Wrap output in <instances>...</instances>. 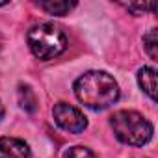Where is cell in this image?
Wrapping results in <instances>:
<instances>
[{
    "mask_svg": "<svg viewBox=\"0 0 158 158\" xmlns=\"http://www.w3.org/2000/svg\"><path fill=\"white\" fill-rule=\"evenodd\" d=\"M76 4L74 2H58V0H48V2H39V8L45 10L48 15H67Z\"/></svg>",
    "mask_w": 158,
    "mask_h": 158,
    "instance_id": "ba28073f",
    "label": "cell"
},
{
    "mask_svg": "<svg viewBox=\"0 0 158 158\" xmlns=\"http://www.w3.org/2000/svg\"><path fill=\"white\" fill-rule=\"evenodd\" d=\"M52 115H54L56 125L60 128H63L65 132H71V134H80L88 127L86 115L78 108H74L67 102H58L52 110Z\"/></svg>",
    "mask_w": 158,
    "mask_h": 158,
    "instance_id": "277c9868",
    "label": "cell"
},
{
    "mask_svg": "<svg viewBox=\"0 0 158 158\" xmlns=\"http://www.w3.org/2000/svg\"><path fill=\"white\" fill-rule=\"evenodd\" d=\"M74 95L91 110H104L119 99V86L104 71H89L74 82Z\"/></svg>",
    "mask_w": 158,
    "mask_h": 158,
    "instance_id": "6da1fadb",
    "label": "cell"
},
{
    "mask_svg": "<svg viewBox=\"0 0 158 158\" xmlns=\"http://www.w3.org/2000/svg\"><path fill=\"white\" fill-rule=\"evenodd\" d=\"M125 8H127L128 11L136 13V15H141V13H145V11H152L156 6H154V4H127Z\"/></svg>",
    "mask_w": 158,
    "mask_h": 158,
    "instance_id": "8fae6325",
    "label": "cell"
},
{
    "mask_svg": "<svg viewBox=\"0 0 158 158\" xmlns=\"http://www.w3.org/2000/svg\"><path fill=\"white\" fill-rule=\"evenodd\" d=\"M4 119V106H2V102H0V121Z\"/></svg>",
    "mask_w": 158,
    "mask_h": 158,
    "instance_id": "7c38bea8",
    "label": "cell"
},
{
    "mask_svg": "<svg viewBox=\"0 0 158 158\" xmlns=\"http://www.w3.org/2000/svg\"><path fill=\"white\" fill-rule=\"evenodd\" d=\"M63 158H95V154L89 149L82 147V145H76V147L67 149L65 154H63Z\"/></svg>",
    "mask_w": 158,
    "mask_h": 158,
    "instance_id": "30bf717a",
    "label": "cell"
},
{
    "mask_svg": "<svg viewBox=\"0 0 158 158\" xmlns=\"http://www.w3.org/2000/svg\"><path fill=\"white\" fill-rule=\"evenodd\" d=\"M17 93H19V104H21L23 110H26L30 114L37 110V99H35V93H34V89L30 86L21 84Z\"/></svg>",
    "mask_w": 158,
    "mask_h": 158,
    "instance_id": "52a82bcc",
    "label": "cell"
},
{
    "mask_svg": "<svg viewBox=\"0 0 158 158\" xmlns=\"http://www.w3.org/2000/svg\"><path fill=\"white\" fill-rule=\"evenodd\" d=\"M138 84L151 101H156V71L152 67H141L138 71Z\"/></svg>",
    "mask_w": 158,
    "mask_h": 158,
    "instance_id": "8992f818",
    "label": "cell"
},
{
    "mask_svg": "<svg viewBox=\"0 0 158 158\" xmlns=\"http://www.w3.org/2000/svg\"><path fill=\"white\" fill-rule=\"evenodd\" d=\"M26 39L32 54L39 60H52L60 56L69 45L67 34L54 23H43L32 26Z\"/></svg>",
    "mask_w": 158,
    "mask_h": 158,
    "instance_id": "7a4b0ae2",
    "label": "cell"
},
{
    "mask_svg": "<svg viewBox=\"0 0 158 158\" xmlns=\"http://www.w3.org/2000/svg\"><path fill=\"white\" fill-rule=\"evenodd\" d=\"M0 158H30V147L19 138H0Z\"/></svg>",
    "mask_w": 158,
    "mask_h": 158,
    "instance_id": "5b68a950",
    "label": "cell"
},
{
    "mask_svg": "<svg viewBox=\"0 0 158 158\" xmlns=\"http://www.w3.org/2000/svg\"><path fill=\"white\" fill-rule=\"evenodd\" d=\"M0 48H2V39H0Z\"/></svg>",
    "mask_w": 158,
    "mask_h": 158,
    "instance_id": "4fadbf2b",
    "label": "cell"
},
{
    "mask_svg": "<svg viewBox=\"0 0 158 158\" xmlns=\"http://www.w3.org/2000/svg\"><path fill=\"white\" fill-rule=\"evenodd\" d=\"M143 45H145V50L151 56V60H156L158 58V54H156V28H152L147 35H143Z\"/></svg>",
    "mask_w": 158,
    "mask_h": 158,
    "instance_id": "9c48e42d",
    "label": "cell"
},
{
    "mask_svg": "<svg viewBox=\"0 0 158 158\" xmlns=\"http://www.w3.org/2000/svg\"><path fill=\"white\" fill-rule=\"evenodd\" d=\"M115 138L121 143L141 147L152 138V125L134 110H119L110 117Z\"/></svg>",
    "mask_w": 158,
    "mask_h": 158,
    "instance_id": "3957f363",
    "label": "cell"
}]
</instances>
